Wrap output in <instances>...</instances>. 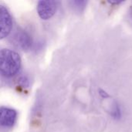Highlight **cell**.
<instances>
[{
	"instance_id": "1",
	"label": "cell",
	"mask_w": 132,
	"mask_h": 132,
	"mask_svg": "<svg viewBox=\"0 0 132 132\" xmlns=\"http://www.w3.org/2000/svg\"><path fill=\"white\" fill-rule=\"evenodd\" d=\"M21 68L19 55L9 49L0 50V74L5 77L15 76Z\"/></svg>"
},
{
	"instance_id": "6",
	"label": "cell",
	"mask_w": 132,
	"mask_h": 132,
	"mask_svg": "<svg viewBox=\"0 0 132 132\" xmlns=\"http://www.w3.org/2000/svg\"><path fill=\"white\" fill-rule=\"evenodd\" d=\"M73 3L76 9H77L78 10H82L85 7L87 2L86 1H74L73 2Z\"/></svg>"
},
{
	"instance_id": "7",
	"label": "cell",
	"mask_w": 132,
	"mask_h": 132,
	"mask_svg": "<svg viewBox=\"0 0 132 132\" xmlns=\"http://www.w3.org/2000/svg\"><path fill=\"white\" fill-rule=\"evenodd\" d=\"M123 1H120V0H111V1H109V3L112 4V5H118V4H121L122 3Z\"/></svg>"
},
{
	"instance_id": "8",
	"label": "cell",
	"mask_w": 132,
	"mask_h": 132,
	"mask_svg": "<svg viewBox=\"0 0 132 132\" xmlns=\"http://www.w3.org/2000/svg\"><path fill=\"white\" fill-rule=\"evenodd\" d=\"M128 15H129V17L130 19L132 20V5L130 7L129 9V12H128Z\"/></svg>"
},
{
	"instance_id": "3",
	"label": "cell",
	"mask_w": 132,
	"mask_h": 132,
	"mask_svg": "<svg viewBox=\"0 0 132 132\" xmlns=\"http://www.w3.org/2000/svg\"><path fill=\"white\" fill-rule=\"evenodd\" d=\"M57 9V2L53 0H42L38 2L37 12L43 19L51 18Z\"/></svg>"
},
{
	"instance_id": "5",
	"label": "cell",
	"mask_w": 132,
	"mask_h": 132,
	"mask_svg": "<svg viewBox=\"0 0 132 132\" xmlns=\"http://www.w3.org/2000/svg\"><path fill=\"white\" fill-rule=\"evenodd\" d=\"M14 40H15V43L23 50H29L32 43V38L30 37V36L23 30L18 31L15 33Z\"/></svg>"
},
{
	"instance_id": "2",
	"label": "cell",
	"mask_w": 132,
	"mask_h": 132,
	"mask_svg": "<svg viewBox=\"0 0 132 132\" xmlns=\"http://www.w3.org/2000/svg\"><path fill=\"white\" fill-rule=\"evenodd\" d=\"M12 27V16L8 9L0 5V39L6 37L11 32Z\"/></svg>"
},
{
	"instance_id": "4",
	"label": "cell",
	"mask_w": 132,
	"mask_h": 132,
	"mask_svg": "<svg viewBox=\"0 0 132 132\" xmlns=\"http://www.w3.org/2000/svg\"><path fill=\"white\" fill-rule=\"evenodd\" d=\"M17 118V113L15 110L6 108H0V126L2 128H12Z\"/></svg>"
}]
</instances>
